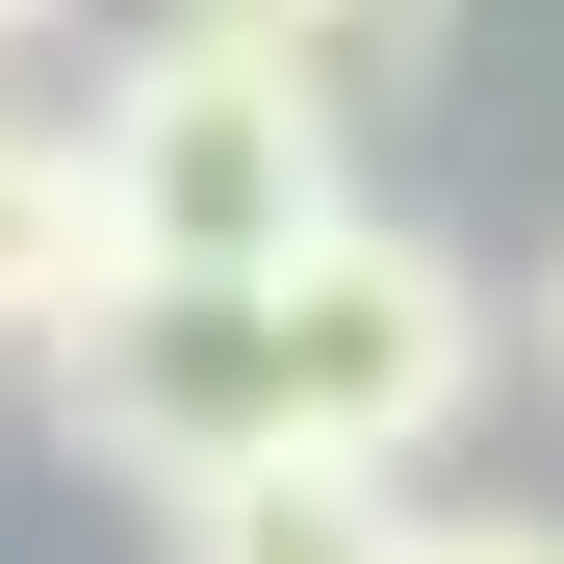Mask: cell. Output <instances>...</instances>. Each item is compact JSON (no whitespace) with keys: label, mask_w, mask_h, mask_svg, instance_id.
<instances>
[{"label":"cell","mask_w":564,"mask_h":564,"mask_svg":"<svg viewBox=\"0 0 564 564\" xmlns=\"http://www.w3.org/2000/svg\"><path fill=\"white\" fill-rule=\"evenodd\" d=\"M77 180H104V257H180V282H257V257H308L359 206V129L308 104L282 52H231L206 0L77 104Z\"/></svg>","instance_id":"cell-1"},{"label":"cell","mask_w":564,"mask_h":564,"mask_svg":"<svg viewBox=\"0 0 564 564\" xmlns=\"http://www.w3.org/2000/svg\"><path fill=\"white\" fill-rule=\"evenodd\" d=\"M539 386H564V257H539Z\"/></svg>","instance_id":"cell-8"},{"label":"cell","mask_w":564,"mask_h":564,"mask_svg":"<svg viewBox=\"0 0 564 564\" xmlns=\"http://www.w3.org/2000/svg\"><path fill=\"white\" fill-rule=\"evenodd\" d=\"M411 564H564V513H411Z\"/></svg>","instance_id":"cell-7"},{"label":"cell","mask_w":564,"mask_h":564,"mask_svg":"<svg viewBox=\"0 0 564 564\" xmlns=\"http://www.w3.org/2000/svg\"><path fill=\"white\" fill-rule=\"evenodd\" d=\"M206 26H231V52H282L334 129H386L411 77H436V26H462V0H206Z\"/></svg>","instance_id":"cell-5"},{"label":"cell","mask_w":564,"mask_h":564,"mask_svg":"<svg viewBox=\"0 0 564 564\" xmlns=\"http://www.w3.org/2000/svg\"><path fill=\"white\" fill-rule=\"evenodd\" d=\"M154 513H180V564H411V488H359V462H206Z\"/></svg>","instance_id":"cell-4"},{"label":"cell","mask_w":564,"mask_h":564,"mask_svg":"<svg viewBox=\"0 0 564 564\" xmlns=\"http://www.w3.org/2000/svg\"><path fill=\"white\" fill-rule=\"evenodd\" d=\"M257 359H282V462L411 488V462L488 411V282H462V231H411V206H334L308 257H257Z\"/></svg>","instance_id":"cell-2"},{"label":"cell","mask_w":564,"mask_h":564,"mask_svg":"<svg viewBox=\"0 0 564 564\" xmlns=\"http://www.w3.org/2000/svg\"><path fill=\"white\" fill-rule=\"evenodd\" d=\"M0 26H52V0H0Z\"/></svg>","instance_id":"cell-9"},{"label":"cell","mask_w":564,"mask_h":564,"mask_svg":"<svg viewBox=\"0 0 564 564\" xmlns=\"http://www.w3.org/2000/svg\"><path fill=\"white\" fill-rule=\"evenodd\" d=\"M77 282H104V180H77V129H26V104H0V359H26Z\"/></svg>","instance_id":"cell-6"},{"label":"cell","mask_w":564,"mask_h":564,"mask_svg":"<svg viewBox=\"0 0 564 564\" xmlns=\"http://www.w3.org/2000/svg\"><path fill=\"white\" fill-rule=\"evenodd\" d=\"M52 359V436L129 462V488H206V462H282V359H257V282H180V257H104L77 308L26 334Z\"/></svg>","instance_id":"cell-3"}]
</instances>
